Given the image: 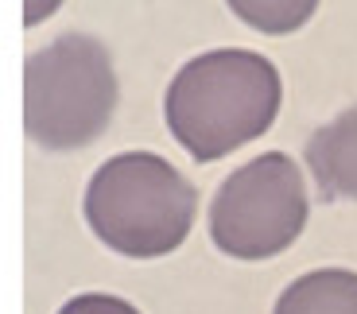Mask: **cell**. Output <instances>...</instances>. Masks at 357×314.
<instances>
[{
    "label": "cell",
    "mask_w": 357,
    "mask_h": 314,
    "mask_svg": "<svg viewBox=\"0 0 357 314\" xmlns=\"http://www.w3.org/2000/svg\"><path fill=\"white\" fill-rule=\"evenodd\" d=\"M54 8H59V0H27L24 19H27V24H39V19H47Z\"/></svg>",
    "instance_id": "cell-9"
},
{
    "label": "cell",
    "mask_w": 357,
    "mask_h": 314,
    "mask_svg": "<svg viewBox=\"0 0 357 314\" xmlns=\"http://www.w3.org/2000/svg\"><path fill=\"white\" fill-rule=\"evenodd\" d=\"M116 109V74L105 43L93 36H59L24 63L27 140L70 152L93 144Z\"/></svg>",
    "instance_id": "cell-3"
},
{
    "label": "cell",
    "mask_w": 357,
    "mask_h": 314,
    "mask_svg": "<svg viewBox=\"0 0 357 314\" xmlns=\"http://www.w3.org/2000/svg\"><path fill=\"white\" fill-rule=\"evenodd\" d=\"M229 8L260 36H291L314 16L319 0H229Z\"/></svg>",
    "instance_id": "cell-7"
},
{
    "label": "cell",
    "mask_w": 357,
    "mask_h": 314,
    "mask_svg": "<svg viewBox=\"0 0 357 314\" xmlns=\"http://www.w3.org/2000/svg\"><path fill=\"white\" fill-rule=\"evenodd\" d=\"M284 97L280 70L257 51H206L190 58L163 97V117L198 163H214L272 128Z\"/></svg>",
    "instance_id": "cell-1"
},
{
    "label": "cell",
    "mask_w": 357,
    "mask_h": 314,
    "mask_svg": "<svg viewBox=\"0 0 357 314\" xmlns=\"http://www.w3.org/2000/svg\"><path fill=\"white\" fill-rule=\"evenodd\" d=\"M307 225L303 175L284 152H264L218 187L210 237L237 260H268L284 252Z\"/></svg>",
    "instance_id": "cell-4"
},
{
    "label": "cell",
    "mask_w": 357,
    "mask_h": 314,
    "mask_svg": "<svg viewBox=\"0 0 357 314\" xmlns=\"http://www.w3.org/2000/svg\"><path fill=\"white\" fill-rule=\"evenodd\" d=\"M59 314H140V311H136L132 303H125V299H116V295H78Z\"/></svg>",
    "instance_id": "cell-8"
},
{
    "label": "cell",
    "mask_w": 357,
    "mask_h": 314,
    "mask_svg": "<svg viewBox=\"0 0 357 314\" xmlns=\"http://www.w3.org/2000/svg\"><path fill=\"white\" fill-rule=\"evenodd\" d=\"M195 187L152 152L105 159L86 190V221L121 256L152 260L187 241L195 225Z\"/></svg>",
    "instance_id": "cell-2"
},
{
    "label": "cell",
    "mask_w": 357,
    "mask_h": 314,
    "mask_svg": "<svg viewBox=\"0 0 357 314\" xmlns=\"http://www.w3.org/2000/svg\"><path fill=\"white\" fill-rule=\"evenodd\" d=\"M307 167L322 202H357V105L307 140Z\"/></svg>",
    "instance_id": "cell-5"
},
{
    "label": "cell",
    "mask_w": 357,
    "mask_h": 314,
    "mask_svg": "<svg viewBox=\"0 0 357 314\" xmlns=\"http://www.w3.org/2000/svg\"><path fill=\"white\" fill-rule=\"evenodd\" d=\"M272 314H357V272H307L280 295Z\"/></svg>",
    "instance_id": "cell-6"
}]
</instances>
